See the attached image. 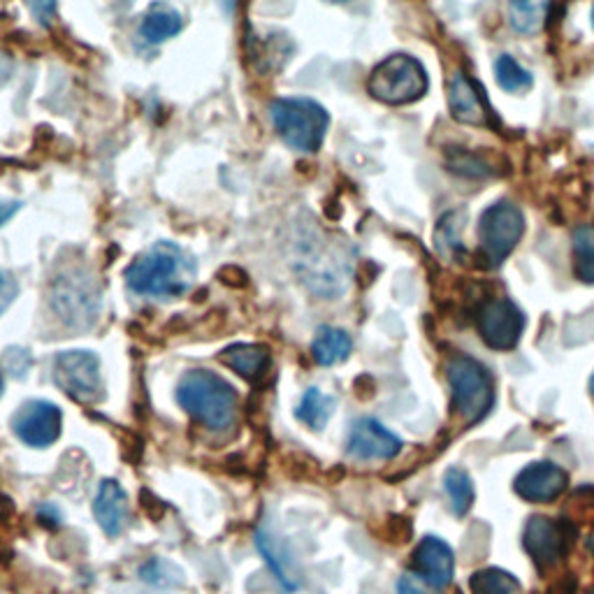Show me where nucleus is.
<instances>
[{"label": "nucleus", "mask_w": 594, "mask_h": 594, "mask_svg": "<svg viewBox=\"0 0 594 594\" xmlns=\"http://www.w3.org/2000/svg\"><path fill=\"white\" fill-rule=\"evenodd\" d=\"M193 262L177 245L159 241L126 270L130 291L149 298H177L188 289Z\"/></svg>", "instance_id": "f257e3e1"}, {"label": "nucleus", "mask_w": 594, "mask_h": 594, "mask_svg": "<svg viewBox=\"0 0 594 594\" xmlns=\"http://www.w3.org/2000/svg\"><path fill=\"white\" fill-rule=\"evenodd\" d=\"M177 400L182 409L209 430H224L233 423L237 409L235 388L207 369H193L180 381Z\"/></svg>", "instance_id": "f03ea898"}, {"label": "nucleus", "mask_w": 594, "mask_h": 594, "mask_svg": "<svg viewBox=\"0 0 594 594\" xmlns=\"http://www.w3.org/2000/svg\"><path fill=\"white\" fill-rule=\"evenodd\" d=\"M453 413L465 425H476L495 404V386L488 369L469 356H457L446 369Z\"/></svg>", "instance_id": "7ed1b4c3"}, {"label": "nucleus", "mask_w": 594, "mask_h": 594, "mask_svg": "<svg viewBox=\"0 0 594 594\" xmlns=\"http://www.w3.org/2000/svg\"><path fill=\"white\" fill-rule=\"evenodd\" d=\"M430 89L423 63L409 54H392L384 58L367 79V91L384 105L402 107L421 100Z\"/></svg>", "instance_id": "20e7f679"}, {"label": "nucleus", "mask_w": 594, "mask_h": 594, "mask_svg": "<svg viewBox=\"0 0 594 594\" xmlns=\"http://www.w3.org/2000/svg\"><path fill=\"white\" fill-rule=\"evenodd\" d=\"M270 115L277 133L291 149L302 153L321 149L330 126L323 105L312 98H281L272 102Z\"/></svg>", "instance_id": "39448f33"}, {"label": "nucleus", "mask_w": 594, "mask_h": 594, "mask_svg": "<svg viewBox=\"0 0 594 594\" xmlns=\"http://www.w3.org/2000/svg\"><path fill=\"white\" fill-rule=\"evenodd\" d=\"M52 306L68 327H94L102 310V291L96 277L82 268L58 274L52 285Z\"/></svg>", "instance_id": "423d86ee"}, {"label": "nucleus", "mask_w": 594, "mask_h": 594, "mask_svg": "<svg viewBox=\"0 0 594 594\" xmlns=\"http://www.w3.org/2000/svg\"><path fill=\"white\" fill-rule=\"evenodd\" d=\"M525 235V216L520 207L499 201L480 214L478 251L483 266L495 270L509 258Z\"/></svg>", "instance_id": "0eeeda50"}, {"label": "nucleus", "mask_w": 594, "mask_h": 594, "mask_svg": "<svg viewBox=\"0 0 594 594\" xmlns=\"http://www.w3.org/2000/svg\"><path fill=\"white\" fill-rule=\"evenodd\" d=\"M298 256V272L310 289L321 295H337L346 289L348 260L325 237L304 239Z\"/></svg>", "instance_id": "6e6552de"}, {"label": "nucleus", "mask_w": 594, "mask_h": 594, "mask_svg": "<svg viewBox=\"0 0 594 594\" xmlns=\"http://www.w3.org/2000/svg\"><path fill=\"white\" fill-rule=\"evenodd\" d=\"M58 388L79 404H98L105 398L100 358L91 350H63L54 363Z\"/></svg>", "instance_id": "1a4fd4ad"}, {"label": "nucleus", "mask_w": 594, "mask_h": 594, "mask_svg": "<svg viewBox=\"0 0 594 594\" xmlns=\"http://www.w3.org/2000/svg\"><path fill=\"white\" fill-rule=\"evenodd\" d=\"M525 330V314L509 298H495L480 306L478 333L493 350H511L518 346Z\"/></svg>", "instance_id": "9d476101"}, {"label": "nucleus", "mask_w": 594, "mask_h": 594, "mask_svg": "<svg viewBox=\"0 0 594 594\" xmlns=\"http://www.w3.org/2000/svg\"><path fill=\"white\" fill-rule=\"evenodd\" d=\"M14 434L33 449H47L61 436L63 415L61 409L52 402H29L21 407L12 421Z\"/></svg>", "instance_id": "9b49d317"}, {"label": "nucleus", "mask_w": 594, "mask_h": 594, "mask_svg": "<svg viewBox=\"0 0 594 594\" xmlns=\"http://www.w3.org/2000/svg\"><path fill=\"white\" fill-rule=\"evenodd\" d=\"M566 488H569L566 472L560 465H555V462L548 460L530 462L525 469H520L514 483L516 495L530 504L553 501L560 495H564Z\"/></svg>", "instance_id": "f8f14e48"}, {"label": "nucleus", "mask_w": 594, "mask_h": 594, "mask_svg": "<svg viewBox=\"0 0 594 594\" xmlns=\"http://www.w3.org/2000/svg\"><path fill=\"white\" fill-rule=\"evenodd\" d=\"M346 451L356 460H392L402 451V439L374 418H363L350 428Z\"/></svg>", "instance_id": "ddd939ff"}, {"label": "nucleus", "mask_w": 594, "mask_h": 594, "mask_svg": "<svg viewBox=\"0 0 594 594\" xmlns=\"http://www.w3.org/2000/svg\"><path fill=\"white\" fill-rule=\"evenodd\" d=\"M413 569L434 590H444L451 585L455 574L453 548L439 537H425L413 550Z\"/></svg>", "instance_id": "4468645a"}, {"label": "nucleus", "mask_w": 594, "mask_h": 594, "mask_svg": "<svg viewBox=\"0 0 594 594\" xmlns=\"http://www.w3.org/2000/svg\"><path fill=\"white\" fill-rule=\"evenodd\" d=\"M449 112L457 123L465 126H478L486 128L493 123L490 107L486 105L478 86L465 75V73H453L449 82Z\"/></svg>", "instance_id": "2eb2a0df"}, {"label": "nucleus", "mask_w": 594, "mask_h": 594, "mask_svg": "<svg viewBox=\"0 0 594 594\" xmlns=\"http://www.w3.org/2000/svg\"><path fill=\"white\" fill-rule=\"evenodd\" d=\"M564 532L560 522L548 516H532L525 525L522 546L541 569L558 564L562 550H564Z\"/></svg>", "instance_id": "dca6fc26"}, {"label": "nucleus", "mask_w": 594, "mask_h": 594, "mask_svg": "<svg viewBox=\"0 0 594 594\" xmlns=\"http://www.w3.org/2000/svg\"><path fill=\"white\" fill-rule=\"evenodd\" d=\"M94 514L107 537H119L123 532L128 520V495L117 480L107 478L100 483L94 501Z\"/></svg>", "instance_id": "f3484780"}, {"label": "nucleus", "mask_w": 594, "mask_h": 594, "mask_svg": "<svg viewBox=\"0 0 594 594\" xmlns=\"http://www.w3.org/2000/svg\"><path fill=\"white\" fill-rule=\"evenodd\" d=\"M226 367L237 371L241 379L247 381H260L270 369V348L262 344H235L222 350L218 356Z\"/></svg>", "instance_id": "a211bd4d"}, {"label": "nucleus", "mask_w": 594, "mask_h": 594, "mask_svg": "<svg viewBox=\"0 0 594 594\" xmlns=\"http://www.w3.org/2000/svg\"><path fill=\"white\" fill-rule=\"evenodd\" d=\"M258 548H260V553L266 555L268 566L274 571V576L283 585V590H289V592L298 590L300 585L298 569L289 555V550H285L283 543L279 541V537L270 530H258Z\"/></svg>", "instance_id": "6ab92c4d"}, {"label": "nucleus", "mask_w": 594, "mask_h": 594, "mask_svg": "<svg viewBox=\"0 0 594 594\" xmlns=\"http://www.w3.org/2000/svg\"><path fill=\"white\" fill-rule=\"evenodd\" d=\"M182 29H184L182 12L168 3H159L144 14L140 33L149 45H161V42L170 37H177Z\"/></svg>", "instance_id": "aec40b11"}, {"label": "nucleus", "mask_w": 594, "mask_h": 594, "mask_svg": "<svg viewBox=\"0 0 594 594\" xmlns=\"http://www.w3.org/2000/svg\"><path fill=\"white\" fill-rule=\"evenodd\" d=\"M350 350H354V342H350L346 330L333 325L321 327L312 344V356L323 367L344 363L350 356Z\"/></svg>", "instance_id": "412c9836"}, {"label": "nucleus", "mask_w": 594, "mask_h": 594, "mask_svg": "<svg viewBox=\"0 0 594 594\" xmlns=\"http://www.w3.org/2000/svg\"><path fill=\"white\" fill-rule=\"evenodd\" d=\"M335 407L337 402L333 395H325L318 388H310L302 395V402L295 409V415H298V421L304 423L310 430L321 432L330 423V418H333Z\"/></svg>", "instance_id": "4be33fe9"}, {"label": "nucleus", "mask_w": 594, "mask_h": 594, "mask_svg": "<svg viewBox=\"0 0 594 594\" xmlns=\"http://www.w3.org/2000/svg\"><path fill=\"white\" fill-rule=\"evenodd\" d=\"M550 10V0H511L509 19L514 31L522 35H534L543 29Z\"/></svg>", "instance_id": "5701e85b"}, {"label": "nucleus", "mask_w": 594, "mask_h": 594, "mask_svg": "<svg viewBox=\"0 0 594 594\" xmlns=\"http://www.w3.org/2000/svg\"><path fill=\"white\" fill-rule=\"evenodd\" d=\"M444 490L449 495L451 511L457 518L467 516L469 509L474 506V497H476L472 476L465 469H460V467L446 469V474H444Z\"/></svg>", "instance_id": "b1692460"}, {"label": "nucleus", "mask_w": 594, "mask_h": 594, "mask_svg": "<svg viewBox=\"0 0 594 594\" xmlns=\"http://www.w3.org/2000/svg\"><path fill=\"white\" fill-rule=\"evenodd\" d=\"M469 590L472 594H522V585L511 571L497 566L478 569L469 579Z\"/></svg>", "instance_id": "393cba45"}, {"label": "nucleus", "mask_w": 594, "mask_h": 594, "mask_svg": "<svg viewBox=\"0 0 594 594\" xmlns=\"http://www.w3.org/2000/svg\"><path fill=\"white\" fill-rule=\"evenodd\" d=\"M495 77H497V84L501 86V89L509 91V94H522L527 89H532L530 71L522 68V65L509 54L497 56Z\"/></svg>", "instance_id": "a878e982"}, {"label": "nucleus", "mask_w": 594, "mask_h": 594, "mask_svg": "<svg viewBox=\"0 0 594 594\" xmlns=\"http://www.w3.org/2000/svg\"><path fill=\"white\" fill-rule=\"evenodd\" d=\"M574 274L583 283H594V226H581L574 233Z\"/></svg>", "instance_id": "bb28decb"}, {"label": "nucleus", "mask_w": 594, "mask_h": 594, "mask_svg": "<svg viewBox=\"0 0 594 594\" xmlns=\"http://www.w3.org/2000/svg\"><path fill=\"white\" fill-rule=\"evenodd\" d=\"M462 212H451L446 214L442 222H439L436 226V233H434V245H436V251L442 253L444 258H453L457 251H462L465 247H462V239H460V228H462Z\"/></svg>", "instance_id": "cd10ccee"}, {"label": "nucleus", "mask_w": 594, "mask_h": 594, "mask_svg": "<svg viewBox=\"0 0 594 594\" xmlns=\"http://www.w3.org/2000/svg\"><path fill=\"white\" fill-rule=\"evenodd\" d=\"M3 363H6V369L12 374L14 379H21L24 374L31 369V354L24 348H8L6 356H3Z\"/></svg>", "instance_id": "c85d7f7f"}, {"label": "nucleus", "mask_w": 594, "mask_h": 594, "mask_svg": "<svg viewBox=\"0 0 594 594\" xmlns=\"http://www.w3.org/2000/svg\"><path fill=\"white\" fill-rule=\"evenodd\" d=\"M29 10L37 19L40 26H52L56 19V0H26Z\"/></svg>", "instance_id": "c756f323"}, {"label": "nucleus", "mask_w": 594, "mask_h": 594, "mask_svg": "<svg viewBox=\"0 0 594 594\" xmlns=\"http://www.w3.org/2000/svg\"><path fill=\"white\" fill-rule=\"evenodd\" d=\"M17 295H19V283L14 274H10L8 270H0V314L10 310V304L17 300Z\"/></svg>", "instance_id": "7c9ffc66"}, {"label": "nucleus", "mask_w": 594, "mask_h": 594, "mask_svg": "<svg viewBox=\"0 0 594 594\" xmlns=\"http://www.w3.org/2000/svg\"><path fill=\"white\" fill-rule=\"evenodd\" d=\"M140 504H142L144 514H147L151 520H161V518H163V514H165V504H163L159 497H153L149 490H142V493H140Z\"/></svg>", "instance_id": "2f4dec72"}, {"label": "nucleus", "mask_w": 594, "mask_h": 594, "mask_svg": "<svg viewBox=\"0 0 594 594\" xmlns=\"http://www.w3.org/2000/svg\"><path fill=\"white\" fill-rule=\"evenodd\" d=\"M218 279H222L226 285H233V289H245L249 277L245 272H241L239 268L228 266V268H224L222 272H218Z\"/></svg>", "instance_id": "473e14b6"}, {"label": "nucleus", "mask_w": 594, "mask_h": 594, "mask_svg": "<svg viewBox=\"0 0 594 594\" xmlns=\"http://www.w3.org/2000/svg\"><path fill=\"white\" fill-rule=\"evenodd\" d=\"M398 594H430L421 583H418L413 576L404 574L400 581H398Z\"/></svg>", "instance_id": "72a5a7b5"}, {"label": "nucleus", "mask_w": 594, "mask_h": 594, "mask_svg": "<svg viewBox=\"0 0 594 594\" xmlns=\"http://www.w3.org/2000/svg\"><path fill=\"white\" fill-rule=\"evenodd\" d=\"M37 520L42 525H47V527H58L61 516H58V511L54 509L52 504H45V506H40V509H37Z\"/></svg>", "instance_id": "f704fd0d"}, {"label": "nucleus", "mask_w": 594, "mask_h": 594, "mask_svg": "<svg viewBox=\"0 0 594 594\" xmlns=\"http://www.w3.org/2000/svg\"><path fill=\"white\" fill-rule=\"evenodd\" d=\"M19 209H21V203L0 201V226H6Z\"/></svg>", "instance_id": "c9c22d12"}, {"label": "nucleus", "mask_w": 594, "mask_h": 594, "mask_svg": "<svg viewBox=\"0 0 594 594\" xmlns=\"http://www.w3.org/2000/svg\"><path fill=\"white\" fill-rule=\"evenodd\" d=\"M12 77V63L8 56H0V86Z\"/></svg>", "instance_id": "e433bc0d"}, {"label": "nucleus", "mask_w": 594, "mask_h": 594, "mask_svg": "<svg viewBox=\"0 0 594 594\" xmlns=\"http://www.w3.org/2000/svg\"><path fill=\"white\" fill-rule=\"evenodd\" d=\"M590 395H592V400H594V374H592V379H590Z\"/></svg>", "instance_id": "4c0bfd02"}, {"label": "nucleus", "mask_w": 594, "mask_h": 594, "mask_svg": "<svg viewBox=\"0 0 594 594\" xmlns=\"http://www.w3.org/2000/svg\"><path fill=\"white\" fill-rule=\"evenodd\" d=\"M3 386H6L3 384V374H0V395H3Z\"/></svg>", "instance_id": "58836bf2"}, {"label": "nucleus", "mask_w": 594, "mask_h": 594, "mask_svg": "<svg viewBox=\"0 0 594 594\" xmlns=\"http://www.w3.org/2000/svg\"><path fill=\"white\" fill-rule=\"evenodd\" d=\"M333 3H346V0H333Z\"/></svg>", "instance_id": "ea45409f"}, {"label": "nucleus", "mask_w": 594, "mask_h": 594, "mask_svg": "<svg viewBox=\"0 0 594 594\" xmlns=\"http://www.w3.org/2000/svg\"><path fill=\"white\" fill-rule=\"evenodd\" d=\"M592 24H594V12H592Z\"/></svg>", "instance_id": "a19ab883"}]
</instances>
